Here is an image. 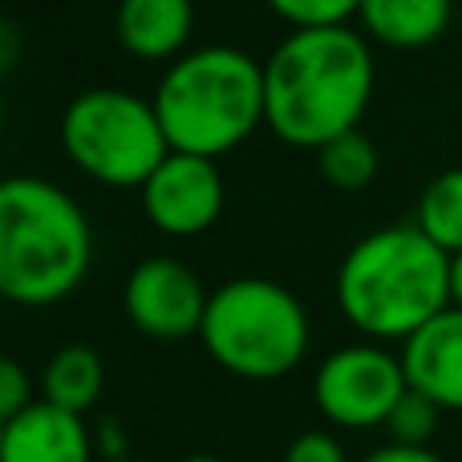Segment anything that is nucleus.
<instances>
[{
	"instance_id": "21",
	"label": "nucleus",
	"mask_w": 462,
	"mask_h": 462,
	"mask_svg": "<svg viewBox=\"0 0 462 462\" xmlns=\"http://www.w3.org/2000/svg\"><path fill=\"white\" fill-rule=\"evenodd\" d=\"M361 462H442L430 447H406V442H385V447L369 450Z\"/></svg>"
},
{
	"instance_id": "7",
	"label": "nucleus",
	"mask_w": 462,
	"mask_h": 462,
	"mask_svg": "<svg viewBox=\"0 0 462 462\" xmlns=\"http://www.w3.org/2000/svg\"><path fill=\"white\" fill-rule=\"evenodd\" d=\"M410 390L406 361L382 341H353L333 349L312 374V402L325 422L341 430H377Z\"/></svg>"
},
{
	"instance_id": "14",
	"label": "nucleus",
	"mask_w": 462,
	"mask_h": 462,
	"mask_svg": "<svg viewBox=\"0 0 462 462\" xmlns=\"http://www.w3.org/2000/svg\"><path fill=\"white\" fill-rule=\"evenodd\" d=\"M102 385H106V365L97 357V349H89V345H61L45 361L41 398L61 410H73V414H86L89 406H97Z\"/></svg>"
},
{
	"instance_id": "13",
	"label": "nucleus",
	"mask_w": 462,
	"mask_h": 462,
	"mask_svg": "<svg viewBox=\"0 0 462 462\" xmlns=\"http://www.w3.org/2000/svg\"><path fill=\"white\" fill-rule=\"evenodd\" d=\"M357 21L385 49H426L450 29L455 0H361Z\"/></svg>"
},
{
	"instance_id": "10",
	"label": "nucleus",
	"mask_w": 462,
	"mask_h": 462,
	"mask_svg": "<svg viewBox=\"0 0 462 462\" xmlns=\"http://www.w3.org/2000/svg\"><path fill=\"white\" fill-rule=\"evenodd\" d=\"M89 430L81 414L37 398L29 410L0 422V462H89Z\"/></svg>"
},
{
	"instance_id": "15",
	"label": "nucleus",
	"mask_w": 462,
	"mask_h": 462,
	"mask_svg": "<svg viewBox=\"0 0 462 462\" xmlns=\"http://www.w3.org/2000/svg\"><path fill=\"white\" fill-rule=\"evenodd\" d=\"M414 224L442 247V252H462V167H450L426 183L422 199H418Z\"/></svg>"
},
{
	"instance_id": "4",
	"label": "nucleus",
	"mask_w": 462,
	"mask_h": 462,
	"mask_svg": "<svg viewBox=\"0 0 462 462\" xmlns=\"http://www.w3.org/2000/svg\"><path fill=\"white\" fill-rule=\"evenodd\" d=\"M171 151L224 159L268 126L263 65L236 45H199L171 61L154 89Z\"/></svg>"
},
{
	"instance_id": "1",
	"label": "nucleus",
	"mask_w": 462,
	"mask_h": 462,
	"mask_svg": "<svg viewBox=\"0 0 462 462\" xmlns=\"http://www.w3.org/2000/svg\"><path fill=\"white\" fill-rule=\"evenodd\" d=\"M268 130L284 146L320 151L361 126L374 97V49L349 24L292 29L263 61Z\"/></svg>"
},
{
	"instance_id": "20",
	"label": "nucleus",
	"mask_w": 462,
	"mask_h": 462,
	"mask_svg": "<svg viewBox=\"0 0 462 462\" xmlns=\"http://www.w3.org/2000/svg\"><path fill=\"white\" fill-rule=\"evenodd\" d=\"M284 462H349V455H345V447H341L337 434L304 430V434H296V439L288 442Z\"/></svg>"
},
{
	"instance_id": "17",
	"label": "nucleus",
	"mask_w": 462,
	"mask_h": 462,
	"mask_svg": "<svg viewBox=\"0 0 462 462\" xmlns=\"http://www.w3.org/2000/svg\"><path fill=\"white\" fill-rule=\"evenodd\" d=\"M439 418H442V406L434 398H426L422 390L410 385L402 393V402L393 406V414L385 418L382 430L390 434V442H406V447H430L434 430H439Z\"/></svg>"
},
{
	"instance_id": "8",
	"label": "nucleus",
	"mask_w": 462,
	"mask_h": 462,
	"mask_svg": "<svg viewBox=\"0 0 462 462\" xmlns=\"http://www.w3.org/2000/svg\"><path fill=\"white\" fill-rule=\"evenodd\" d=\"M208 284L191 263L175 255H146L134 263L122 288V309L130 325L151 341H187L199 337L208 317Z\"/></svg>"
},
{
	"instance_id": "19",
	"label": "nucleus",
	"mask_w": 462,
	"mask_h": 462,
	"mask_svg": "<svg viewBox=\"0 0 462 462\" xmlns=\"http://www.w3.org/2000/svg\"><path fill=\"white\" fill-rule=\"evenodd\" d=\"M32 377L24 374V365L16 357H5L0 361V422L16 418L21 410L32 406Z\"/></svg>"
},
{
	"instance_id": "23",
	"label": "nucleus",
	"mask_w": 462,
	"mask_h": 462,
	"mask_svg": "<svg viewBox=\"0 0 462 462\" xmlns=\"http://www.w3.org/2000/svg\"><path fill=\"white\" fill-rule=\"evenodd\" d=\"M175 462H224V458H216V455H183V458H175Z\"/></svg>"
},
{
	"instance_id": "9",
	"label": "nucleus",
	"mask_w": 462,
	"mask_h": 462,
	"mask_svg": "<svg viewBox=\"0 0 462 462\" xmlns=\"http://www.w3.org/2000/svg\"><path fill=\"white\" fill-rule=\"evenodd\" d=\"M138 191H143V216L151 219V227L175 239L211 231L227 203L219 159H203V154L187 151H171Z\"/></svg>"
},
{
	"instance_id": "2",
	"label": "nucleus",
	"mask_w": 462,
	"mask_h": 462,
	"mask_svg": "<svg viewBox=\"0 0 462 462\" xmlns=\"http://www.w3.org/2000/svg\"><path fill=\"white\" fill-rule=\"evenodd\" d=\"M450 304V252L418 224L369 231L337 268V309L365 341L402 345Z\"/></svg>"
},
{
	"instance_id": "3",
	"label": "nucleus",
	"mask_w": 462,
	"mask_h": 462,
	"mask_svg": "<svg viewBox=\"0 0 462 462\" xmlns=\"http://www.w3.org/2000/svg\"><path fill=\"white\" fill-rule=\"evenodd\" d=\"M94 231L65 187L37 175L0 183V292L21 309H53L81 288Z\"/></svg>"
},
{
	"instance_id": "12",
	"label": "nucleus",
	"mask_w": 462,
	"mask_h": 462,
	"mask_svg": "<svg viewBox=\"0 0 462 462\" xmlns=\"http://www.w3.org/2000/svg\"><path fill=\"white\" fill-rule=\"evenodd\" d=\"M114 37L138 61H179L195 37V0H118Z\"/></svg>"
},
{
	"instance_id": "22",
	"label": "nucleus",
	"mask_w": 462,
	"mask_h": 462,
	"mask_svg": "<svg viewBox=\"0 0 462 462\" xmlns=\"http://www.w3.org/2000/svg\"><path fill=\"white\" fill-rule=\"evenodd\" d=\"M450 296H455V304L462 309V252L450 255Z\"/></svg>"
},
{
	"instance_id": "5",
	"label": "nucleus",
	"mask_w": 462,
	"mask_h": 462,
	"mask_svg": "<svg viewBox=\"0 0 462 462\" xmlns=\"http://www.w3.org/2000/svg\"><path fill=\"white\" fill-rule=\"evenodd\" d=\"M199 341L231 377L276 382L309 357L312 325L292 288L263 276H236L211 292Z\"/></svg>"
},
{
	"instance_id": "11",
	"label": "nucleus",
	"mask_w": 462,
	"mask_h": 462,
	"mask_svg": "<svg viewBox=\"0 0 462 462\" xmlns=\"http://www.w3.org/2000/svg\"><path fill=\"white\" fill-rule=\"evenodd\" d=\"M402 361L414 390L434 398L442 410L462 414V309L450 304L426 320L410 341H402Z\"/></svg>"
},
{
	"instance_id": "24",
	"label": "nucleus",
	"mask_w": 462,
	"mask_h": 462,
	"mask_svg": "<svg viewBox=\"0 0 462 462\" xmlns=\"http://www.w3.org/2000/svg\"><path fill=\"white\" fill-rule=\"evenodd\" d=\"M114 5H118V0H114Z\"/></svg>"
},
{
	"instance_id": "16",
	"label": "nucleus",
	"mask_w": 462,
	"mask_h": 462,
	"mask_svg": "<svg viewBox=\"0 0 462 462\" xmlns=\"http://www.w3.org/2000/svg\"><path fill=\"white\" fill-rule=\"evenodd\" d=\"M317 167H320V179L337 191H365L377 175V146L369 143V134L349 130V134L333 138L317 151Z\"/></svg>"
},
{
	"instance_id": "18",
	"label": "nucleus",
	"mask_w": 462,
	"mask_h": 462,
	"mask_svg": "<svg viewBox=\"0 0 462 462\" xmlns=\"http://www.w3.org/2000/svg\"><path fill=\"white\" fill-rule=\"evenodd\" d=\"M288 29H333L361 13V0H263Z\"/></svg>"
},
{
	"instance_id": "6",
	"label": "nucleus",
	"mask_w": 462,
	"mask_h": 462,
	"mask_svg": "<svg viewBox=\"0 0 462 462\" xmlns=\"http://www.w3.org/2000/svg\"><path fill=\"white\" fill-rule=\"evenodd\" d=\"M61 151L86 179L122 191L143 187L154 175V167L171 154V138L154 110V97L97 86L65 106Z\"/></svg>"
}]
</instances>
